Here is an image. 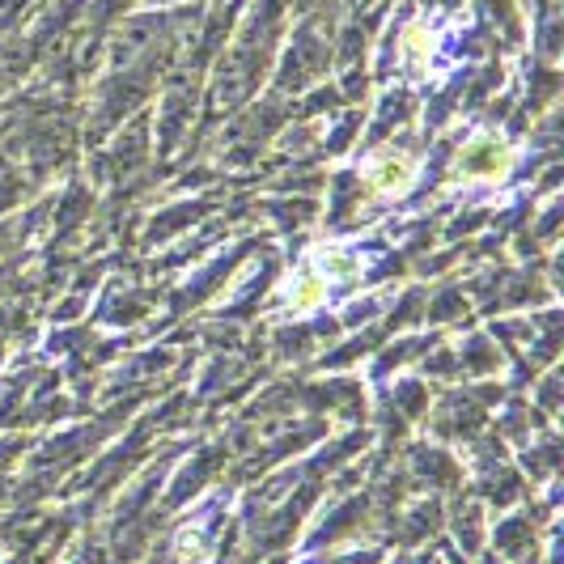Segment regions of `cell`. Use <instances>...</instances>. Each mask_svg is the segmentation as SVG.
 <instances>
[{
    "instance_id": "obj_1",
    "label": "cell",
    "mask_w": 564,
    "mask_h": 564,
    "mask_svg": "<svg viewBox=\"0 0 564 564\" xmlns=\"http://www.w3.org/2000/svg\"><path fill=\"white\" fill-rule=\"evenodd\" d=\"M497 170H505V145H497V140H480V145L467 149L463 174H497Z\"/></svg>"
},
{
    "instance_id": "obj_2",
    "label": "cell",
    "mask_w": 564,
    "mask_h": 564,
    "mask_svg": "<svg viewBox=\"0 0 564 564\" xmlns=\"http://www.w3.org/2000/svg\"><path fill=\"white\" fill-rule=\"evenodd\" d=\"M369 179H374V183H382V187L403 183V179H408V162H386L382 170H369Z\"/></svg>"
}]
</instances>
